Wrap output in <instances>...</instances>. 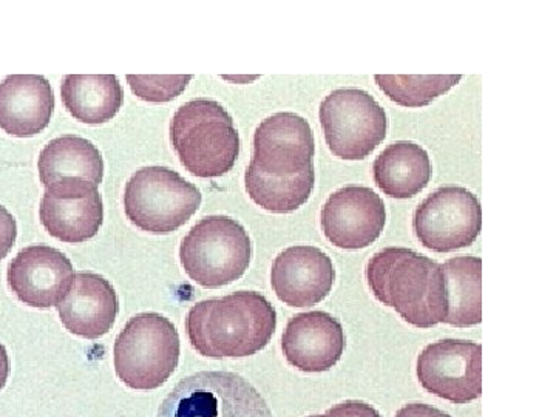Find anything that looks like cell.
Segmentation results:
<instances>
[{
    "label": "cell",
    "mask_w": 556,
    "mask_h": 417,
    "mask_svg": "<svg viewBox=\"0 0 556 417\" xmlns=\"http://www.w3.org/2000/svg\"><path fill=\"white\" fill-rule=\"evenodd\" d=\"M186 329L190 345L200 356H254L276 334L277 311L260 292L237 291L193 305L186 318Z\"/></svg>",
    "instance_id": "cell-1"
},
{
    "label": "cell",
    "mask_w": 556,
    "mask_h": 417,
    "mask_svg": "<svg viewBox=\"0 0 556 417\" xmlns=\"http://www.w3.org/2000/svg\"><path fill=\"white\" fill-rule=\"evenodd\" d=\"M368 287L378 302L416 328L445 324L448 313L444 270L434 260L407 248H386L369 258Z\"/></svg>",
    "instance_id": "cell-2"
},
{
    "label": "cell",
    "mask_w": 556,
    "mask_h": 417,
    "mask_svg": "<svg viewBox=\"0 0 556 417\" xmlns=\"http://www.w3.org/2000/svg\"><path fill=\"white\" fill-rule=\"evenodd\" d=\"M170 142L193 177L219 178L236 166L240 135L219 102L199 98L182 104L170 121Z\"/></svg>",
    "instance_id": "cell-3"
},
{
    "label": "cell",
    "mask_w": 556,
    "mask_h": 417,
    "mask_svg": "<svg viewBox=\"0 0 556 417\" xmlns=\"http://www.w3.org/2000/svg\"><path fill=\"white\" fill-rule=\"evenodd\" d=\"M252 241L237 219L226 215L201 218L179 247V260L190 280L200 287H228L247 274Z\"/></svg>",
    "instance_id": "cell-4"
},
{
    "label": "cell",
    "mask_w": 556,
    "mask_h": 417,
    "mask_svg": "<svg viewBox=\"0 0 556 417\" xmlns=\"http://www.w3.org/2000/svg\"><path fill=\"white\" fill-rule=\"evenodd\" d=\"M179 334L159 313L131 317L113 348L116 376L131 390H156L178 367Z\"/></svg>",
    "instance_id": "cell-5"
},
{
    "label": "cell",
    "mask_w": 556,
    "mask_h": 417,
    "mask_svg": "<svg viewBox=\"0 0 556 417\" xmlns=\"http://www.w3.org/2000/svg\"><path fill=\"white\" fill-rule=\"evenodd\" d=\"M201 192L195 185L167 167H142L124 189V212L144 232L166 236L197 214Z\"/></svg>",
    "instance_id": "cell-6"
},
{
    "label": "cell",
    "mask_w": 556,
    "mask_h": 417,
    "mask_svg": "<svg viewBox=\"0 0 556 417\" xmlns=\"http://www.w3.org/2000/svg\"><path fill=\"white\" fill-rule=\"evenodd\" d=\"M159 417H274L257 388L237 372L201 371L167 394Z\"/></svg>",
    "instance_id": "cell-7"
},
{
    "label": "cell",
    "mask_w": 556,
    "mask_h": 417,
    "mask_svg": "<svg viewBox=\"0 0 556 417\" xmlns=\"http://www.w3.org/2000/svg\"><path fill=\"white\" fill-rule=\"evenodd\" d=\"M325 141L336 159H368L387 138V112L368 91L339 89L318 109Z\"/></svg>",
    "instance_id": "cell-8"
},
{
    "label": "cell",
    "mask_w": 556,
    "mask_h": 417,
    "mask_svg": "<svg viewBox=\"0 0 556 417\" xmlns=\"http://www.w3.org/2000/svg\"><path fill=\"white\" fill-rule=\"evenodd\" d=\"M413 229L424 248L439 254L471 247L482 229L481 203L466 188L445 186L417 206Z\"/></svg>",
    "instance_id": "cell-9"
},
{
    "label": "cell",
    "mask_w": 556,
    "mask_h": 417,
    "mask_svg": "<svg viewBox=\"0 0 556 417\" xmlns=\"http://www.w3.org/2000/svg\"><path fill=\"white\" fill-rule=\"evenodd\" d=\"M416 375L427 393L470 404L482 394V348L471 340H438L417 357Z\"/></svg>",
    "instance_id": "cell-10"
},
{
    "label": "cell",
    "mask_w": 556,
    "mask_h": 417,
    "mask_svg": "<svg viewBox=\"0 0 556 417\" xmlns=\"http://www.w3.org/2000/svg\"><path fill=\"white\" fill-rule=\"evenodd\" d=\"M40 223L54 239L84 243L100 232L104 206L98 186L83 178H65L46 188L39 208Z\"/></svg>",
    "instance_id": "cell-11"
},
{
    "label": "cell",
    "mask_w": 556,
    "mask_h": 417,
    "mask_svg": "<svg viewBox=\"0 0 556 417\" xmlns=\"http://www.w3.org/2000/svg\"><path fill=\"white\" fill-rule=\"evenodd\" d=\"M320 225L329 243L343 251H358L382 236L386 204L367 186H345L329 195L321 207Z\"/></svg>",
    "instance_id": "cell-12"
},
{
    "label": "cell",
    "mask_w": 556,
    "mask_h": 417,
    "mask_svg": "<svg viewBox=\"0 0 556 417\" xmlns=\"http://www.w3.org/2000/svg\"><path fill=\"white\" fill-rule=\"evenodd\" d=\"M316 139L308 121L281 112L258 124L251 164L273 177H292L314 167Z\"/></svg>",
    "instance_id": "cell-13"
},
{
    "label": "cell",
    "mask_w": 556,
    "mask_h": 417,
    "mask_svg": "<svg viewBox=\"0 0 556 417\" xmlns=\"http://www.w3.org/2000/svg\"><path fill=\"white\" fill-rule=\"evenodd\" d=\"M75 269L67 255L49 244H31L11 260L7 281L13 294L31 308L58 306L68 294Z\"/></svg>",
    "instance_id": "cell-14"
},
{
    "label": "cell",
    "mask_w": 556,
    "mask_h": 417,
    "mask_svg": "<svg viewBox=\"0 0 556 417\" xmlns=\"http://www.w3.org/2000/svg\"><path fill=\"white\" fill-rule=\"evenodd\" d=\"M334 263L327 252L309 244L281 251L270 269V285L280 302L309 308L324 302L334 288Z\"/></svg>",
    "instance_id": "cell-15"
},
{
    "label": "cell",
    "mask_w": 556,
    "mask_h": 417,
    "mask_svg": "<svg viewBox=\"0 0 556 417\" xmlns=\"http://www.w3.org/2000/svg\"><path fill=\"white\" fill-rule=\"evenodd\" d=\"M342 324L325 313L309 311L288 321L281 336V351L291 367L302 372H325L334 368L345 351Z\"/></svg>",
    "instance_id": "cell-16"
},
{
    "label": "cell",
    "mask_w": 556,
    "mask_h": 417,
    "mask_svg": "<svg viewBox=\"0 0 556 417\" xmlns=\"http://www.w3.org/2000/svg\"><path fill=\"white\" fill-rule=\"evenodd\" d=\"M62 325L72 334L100 339L112 331L119 313V300L112 283L93 273L75 274L68 294L58 305Z\"/></svg>",
    "instance_id": "cell-17"
},
{
    "label": "cell",
    "mask_w": 556,
    "mask_h": 417,
    "mask_svg": "<svg viewBox=\"0 0 556 417\" xmlns=\"http://www.w3.org/2000/svg\"><path fill=\"white\" fill-rule=\"evenodd\" d=\"M54 93L40 75H10L0 83V129L11 137L31 138L50 126Z\"/></svg>",
    "instance_id": "cell-18"
},
{
    "label": "cell",
    "mask_w": 556,
    "mask_h": 417,
    "mask_svg": "<svg viewBox=\"0 0 556 417\" xmlns=\"http://www.w3.org/2000/svg\"><path fill=\"white\" fill-rule=\"evenodd\" d=\"M372 177L383 195L396 200L413 199L430 185V156L416 142H394L375 160Z\"/></svg>",
    "instance_id": "cell-19"
},
{
    "label": "cell",
    "mask_w": 556,
    "mask_h": 417,
    "mask_svg": "<svg viewBox=\"0 0 556 417\" xmlns=\"http://www.w3.org/2000/svg\"><path fill=\"white\" fill-rule=\"evenodd\" d=\"M61 94L70 115L89 126L109 123L123 108V87L115 75L65 76Z\"/></svg>",
    "instance_id": "cell-20"
},
{
    "label": "cell",
    "mask_w": 556,
    "mask_h": 417,
    "mask_svg": "<svg viewBox=\"0 0 556 417\" xmlns=\"http://www.w3.org/2000/svg\"><path fill=\"white\" fill-rule=\"evenodd\" d=\"M40 182L46 188L65 178H83L100 186L104 178V160L89 139L64 135L51 139L38 161Z\"/></svg>",
    "instance_id": "cell-21"
},
{
    "label": "cell",
    "mask_w": 556,
    "mask_h": 417,
    "mask_svg": "<svg viewBox=\"0 0 556 417\" xmlns=\"http://www.w3.org/2000/svg\"><path fill=\"white\" fill-rule=\"evenodd\" d=\"M447 283L448 313L445 324L477 327L482 321V260L460 255L442 263Z\"/></svg>",
    "instance_id": "cell-22"
},
{
    "label": "cell",
    "mask_w": 556,
    "mask_h": 417,
    "mask_svg": "<svg viewBox=\"0 0 556 417\" xmlns=\"http://www.w3.org/2000/svg\"><path fill=\"white\" fill-rule=\"evenodd\" d=\"M249 199L273 214H292L313 195L316 185L314 167L292 177H273L249 164L244 174Z\"/></svg>",
    "instance_id": "cell-23"
},
{
    "label": "cell",
    "mask_w": 556,
    "mask_h": 417,
    "mask_svg": "<svg viewBox=\"0 0 556 417\" xmlns=\"http://www.w3.org/2000/svg\"><path fill=\"white\" fill-rule=\"evenodd\" d=\"M376 84L401 108L420 109L448 93L463 79L460 75H376Z\"/></svg>",
    "instance_id": "cell-24"
},
{
    "label": "cell",
    "mask_w": 556,
    "mask_h": 417,
    "mask_svg": "<svg viewBox=\"0 0 556 417\" xmlns=\"http://www.w3.org/2000/svg\"><path fill=\"white\" fill-rule=\"evenodd\" d=\"M193 76H141L129 75L127 83L139 100L148 102H169L186 90Z\"/></svg>",
    "instance_id": "cell-25"
},
{
    "label": "cell",
    "mask_w": 556,
    "mask_h": 417,
    "mask_svg": "<svg viewBox=\"0 0 556 417\" xmlns=\"http://www.w3.org/2000/svg\"><path fill=\"white\" fill-rule=\"evenodd\" d=\"M17 239L16 218L0 204V262L10 254Z\"/></svg>",
    "instance_id": "cell-26"
},
{
    "label": "cell",
    "mask_w": 556,
    "mask_h": 417,
    "mask_svg": "<svg viewBox=\"0 0 556 417\" xmlns=\"http://www.w3.org/2000/svg\"><path fill=\"white\" fill-rule=\"evenodd\" d=\"M327 415L331 417H382L378 409L362 401L342 402V404L329 408Z\"/></svg>",
    "instance_id": "cell-27"
},
{
    "label": "cell",
    "mask_w": 556,
    "mask_h": 417,
    "mask_svg": "<svg viewBox=\"0 0 556 417\" xmlns=\"http://www.w3.org/2000/svg\"><path fill=\"white\" fill-rule=\"evenodd\" d=\"M396 417H452L442 409L427 404H408L396 413Z\"/></svg>",
    "instance_id": "cell-28"
},
{
    "label": "cell",
    "mask_w": 556,
    "mask_h": 417,
    "mask_svg": "<svg viewBox=\"0 0 556 417\" xmlns=\"http://www.w3.org/2000/svg\"><path fill=\"white\" fill-rule=\"evenodd\" d=\"M10 376V357L5 346L0 343V391L7 386Z\"/></svg>",
    "instance_id": "cell-29"
},
{
    "label": "cell",
    "mask_w": 556,
    "mask_h": 417,
    "mask_svg": "<svg viewBox=\"0 0 556 417\" xmlns=\"http://www.w3.org/2000/svg\"><path fill=\"white\" fill-rule=\"evenodd\" d=\"M309 417H331L329 415H316V416H309Z\"/></svg>",
    "instance_id": "cell-30"
}]
</instances>
